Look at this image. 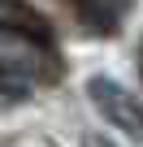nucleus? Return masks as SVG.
Returning a JSON list of instances; mask_svg holds the SVG:
<instances>
[{
  "label": "nucleus",
  "mask_w": 143,
  "mask_h": 147,
  "mask_svg": "<svg viewBox=\"0 0 143 147\" xmlns=\"http://www.w3.org/2000/svg\"><path fill=\"white\" fill-rule=\"evenodd\" d=\"M30 91H26V78L22 74H13L9 65H0V108H9V104H22Z\"/></svg>",
  "instance_id": "20e7f679"
},
{
  "label": "nucleus",
  "mask_w": 143,
  "mask_h": 147,
  "mask_svg": "<svg viewBox=\"0 0 143 147\" xmlns=\"http://www.w3.org/2000/svg\"><path fill=\"white\" fill-rule=\"evenodd\" d=\"M87 100H91V104H96V113H100L108 125H117L126 138H139V134H143L139 100H134V91H126L117 78H104V74H96V78L87 82Z\"/></svg>",
  "instance_id": "f257e3e1"
},
{
  "label": "nucleus",
  "mask_w": 143,
  "mask_h": 147,
  "mask_svg": "<svg viewBox=\"0 0 143 147\" xmlns=\"http://www.w3.org/2000/svg\"><path fill=\"white\" fill-rule=\"evenodd\" d=\"M121 9H126V0H83V13H87V22L96 30H117Z\"/></svg>",
  "instance_id": "7ed1b4c3"
},
{
  "label": "nucleus",
  "mask_w": 143,
  "mask_h": 147,
  "mask_svg": "<svg viewBox=\"0 0 143 147\" xmlns=\"http://www.w3.org/2000/svg\"><path fill=\"white\" fill-rule=\"evenodd\" d=\"M0 35H9L26 48H39V52H52V22L30 0H0Z\"/></svg>",
  "instance_id": "f03ea898"
},
{
  "label": "nucleus",
  "mask_w": 143,
  "mask_h": 147,
  "mask_svg": "<svg viewBox=\"0 0 143 147\" xmlns=\"http://www.w3.org/2000/svg\"><path fill=\"white\" fill-rule=\"evenodd\" d=\"M83 147H113V143L100 138V134H83Z\"/></svg>",
  "instance_id": "39448f33"
}]
</instances>
